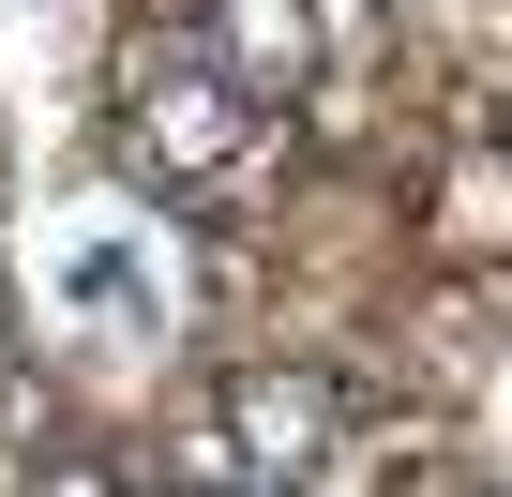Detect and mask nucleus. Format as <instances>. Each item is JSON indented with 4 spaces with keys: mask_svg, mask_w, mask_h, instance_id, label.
<instances>
[{
    "mask_svg": "<svg viewBox=\"0 0 512 497\" xmlns=\"http://www.w3.org/2000/svg\"><path fill=\"white\" fill-rule=\"evenodd\" d=\"M106 136H121V166H136L151 196H256V166H272L287 106H272V91H241L196 31H151V46L121 61Z\"/></svg>",
    "mask_w": 512,
    "mask_h": 497,
    "instance_id": "1",
    "label": "nucleus"
},
{
    "mask_svg": "<svg viewBox=\"0 0 512 497\" xmlns=\"http://www.w3.org/2000/svg\"><path fill=\"white\" fill-rule=\"evenodd\" d=\"M317 452H332V392H317V377H256V392L226 407V467H241V482L287 497Z\"/></svg>",
    "mask_w": 512,
    "mask_h": 497,
    "instance_id": "2",
    "label": "nucleus"
},
{
    "mask_svg": "<svg viewBox=\"0 0 512 497\" xmlns=\"http://www.w3.org/2000/svg\"><path fill=\"white\" fill-rule=\"evenodd\" d=\"M196 46H211L241 91H272V106H287V91L317 76V0H211V16H196Z\"/></svg>",
    "mask_w": 512,
    "mask_h": 497,
    "instance_id": "3",
    "label": "nucleus"
},
{
    "mask_svg": "<svg viewBox=\"0 0 512 497\" xmlns=\"http://www.w3.org/2000/svg\"><path fill=\"white\" fill-rule=\"evenodd\" d=\"M31 497H121V482H106V467H46Z\"/></svg>",
    "mask_w": 512,
    "mask_h": 497,
    "instance_id": "4",
    "label": "nucleus"
}]
</instances>
